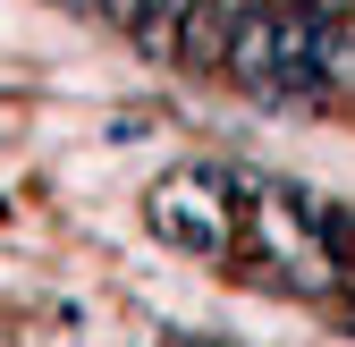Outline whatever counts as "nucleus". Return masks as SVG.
I'll return each mask as SVG.
<instances>
[{"instance_id":"obj_1","label":"nucleus","mask_w":355,"mask_h":347,"mask_svg":"<svg viewBox=\"0 0 355 347\" xmlns=\"http://www.w3.org/2000/svg\"><path fill=\"white\" fill-rule=\"evenodd\" d=\"M262 9V0H195L187 17H178V60H195V68H229V42L237 26Z\"/></svg>"}]
</instances>
